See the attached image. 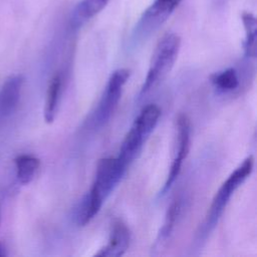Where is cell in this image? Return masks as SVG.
<instances>
[{
	"label": "cell",
	"mask_w": 257,
	"mask_h": 257,
	"mask_svg": "<svg viewBox=\"0 0 257 257\" xmlns=\"http://www.w3.org/2000/svg\"><path fill=\"white\" fill-rule=\"evenodd\" d=\"M131 241V232L127 226L120 220H115L111 226L108 241L95 255L101 257H119L122 256Z\"/></svg>",
	"instance_id": "9"
},
{
	"label": "cell",
	"mask_w": 257,
	"mask_h": 257,
	"mask_svg": "<svg viewBox=\"0 0 257 257\" xmlns=\"http://www.w3.org/2000/svg\"><path fill=\"white\" fill-rule=\"evenodd\" d=\"M40 167V161L32 155H19L15 159L16 177L22 185L29 184L35 177Z\"/></svg>",
	"instance_id": "11"
},
{
	"label": "cell",
	"mask_w": 257,
	"mask_h": 257,
	"mask_svg": "<svg viewBox=\"0 0 257 257\" xmlns=\"http://www.w3.org/2000/svg\"><path fill=\"white\" fill-rule=\"evenodd\" d=\"M161 116V109L157 104L146 105L134 120L125 135L117 158L127 168L141 153L145 143L156 127Z\"/></svg>",
	"instance_id": "3"
},
{
	"label": "cell",
	"mask_w": 257,
	"mask_h": 257,
	"mask_svg": "<svg viewBox=\"0 0 257 257\" xmlns=\"http://www.w3.org/2000/svg\"><path fill=\"white\" fill-rule=\"evenodd\" d=\"M181 47V38L174 32H168L158 41L150 61L148 73L140 91L143 97L155 88L168 75L178 58Z\"/></svg>",
	"instance_id": "2"
},
{
	"label": "cell",
	"mask_w": 257,
	"mask_h": 257,
	"mask_svg": "<svg viewBox=\"0 0 257 257\" xmlns=\"http://www.w3.org/2000/svg\"><path fill=\"white\" fill-rule=\"evenodd\" d=\"M212 83L221 91L227 92L239 86V77L235 68H227L211 76Z\"/></svg>",
	"instance_id": "15"
},
{
	"label": "cell",
	"mask_w": 257,
	"mask_h": 257,
	"mask_svg": "<svg viewBox=\"0 0 257 257\" xmlns=\"http://www.w3.org/2000/svg\"><path fill=\"white\" fill-rule=\"evenodd\" d=\"M126 170L127 167L117 157L102 158L98 161L92 186L77 213L78 225L85 226L95 217Z\"/></svg>",
	"instance_id": "1"
},
{
	"label": "cell",
	"mask_w": 257,
	"mask_h": 257,
	"mask_svg": "<svg viewBox=\"0 0 257 257\" xmlns=\"http://www.w3.org/2000/svg\"><path fill=\"white\" fill-rule=\"evenodd\" d=\"M242 22L245 28L246 37L244 41L245 56L255 57L256 56V18L250 12L242 13Z\"/></svg>",
	"instance_id": "13"
},
{
	"label": "cell",
	"mask_w": 257,
	"mask_h": 257,
	"mask_svg": "<svg viewBox=\"0 0 257 257\" xmlns=\"http://www.w3.org/2000/svg\"><path fill=\"white\" fill-rule=\"evenodd\" d=\"M182 0H155L142 14L132 33L134 46L146 41L171 16Z\"/></svg>",
	"instance_id": "5"
},
{
	"label": "cell",
	"mask_w": 257,
	"mask_h": 257,
	"mask_svg": "<svg viewBox=\"0 0 257 257\" xmlns=\"http://www.w3.org/2000/svg\"><path fill=\"white\" fill-rule=\"evenodd\" d=\"M109 0H81L72 13V22L79 26L93 18L108 3Z\"/></svg>",
	"instance_id": "12"
},
{
	"label": "cell",
	"mask_w": 257,
	"mask_h": 257,
	"mask_svg": "<svg viewBox=\"0 0 257 257\" xmlns=\"http://www.w3.org/2000/svg\"><path fill=\"white\" fill-rule=\"evenodd\" d=\"M181 211H182L181 200L180 199L174 200L167 210L163 226L161 227V230L159 233L160 240L165 241L171 236V234L176 226V223L181 215Z\"/></svg>",
	"instance_id": "14"
},
{
	"label": "cell",
	"mask_w": 257,
	"mask_h": 257,
	"mask_svg": "<svg viewBox=\"0 0 257 257\" xmlns=\"http://www.w3.org/2000/svg\"><path fill=\"white\" fill-rule=\"evenodd\" d=\"M254 166V159L252 156L247 157L226 179L216 192L210 208L207 212L201 233L202 236H208L214 230L219 219L221 218L225 208L227 207L234 192L245 182L251 175Z\"/></svg>",
	"instance_id": "4"
},
{
	"label": "cell",
	"mask_w": 257,
	"mask_h": 257,
	"mask_svg": "<svg viewBox=\"0 0 257 257\" xmlns=\"http://www.w3.org/2000/svg\"><path fill=\"white\" fill-rule=\"evenodd\" d=\"M61 90V76L56 73L50 80L45 97L43 117L46 123H51L56 115L59 95Z\"/></svg>",
	"instance_id": "10"
},
{
	"label": "cell",
	"mask_w": 257,
	"mask_h": 257,
	"mask_svg": "<svg viewBox=\"0 0 257 257\" xmlns=\"http://www.w3.org/2000/svg\"><path fill=\"white\" fill-rule=\"evenodd\" d=\"M128 77L130 69L127 68H118L111 73L93 114L95 125L101 126L109 120L117 107L123 86Z\"/></svg>",
	"instance_id": "6"
},
{
	"label": "cell",
	"mask_w": 257,
	"mask_h": 257,
	"mask_svg": "<svg viewBox=\"0 0 257 257\" xmlns=\"http://www.w3.org/2000/svg\"><path fill=\"white\" fill-rule=\"evenodd\" d=\"M191 140V123L188 116L184 113L179 114L177 118V142L175 156L172 161L170 171L167 180L162 188L160 195H165L173 186L174 182L178 178L183 162L187 158L190 151Z\"/></svg>",
	"instance_id": "7"
},
{
	"label": "cell",
	"mask_w": 257,
	"mask_h": 257,
	"mask_svg": "<svg viewBox=\"0 0 257 257\" xmlns=\"http://www.w3.org/2000/svg\"><path fill=\"white\" fill-rule=\"evenodd\" d=\"M7 249H6V246L4 243L0 242V257H4V256H7Z\"/></svg>",
	"instance_id": "16"
},
{
	"label": "cell",
	"mask_w": 257,
	"mask_h": 257,
	"mask_svg": "<svg viewBox=\"0 0 257 257\" xmlns=\"http://www.w3.org/2000/svg\"><path fill=\"white\" fill-rule=\"evenodd\" d=\"M24 77L15 74L8 77L0 88V120L11 116L19 103Z\"/></svg>",
	"instance_id": "8"
}]
</instances>
